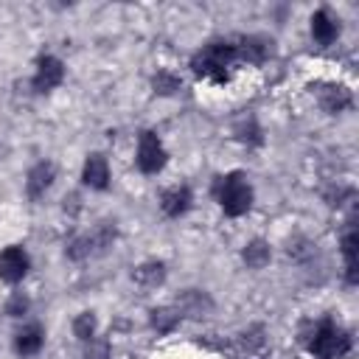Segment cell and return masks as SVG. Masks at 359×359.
Instances as JSON below:
<instances>
[{"label": "cell", "mask_w": 359, "mask_h": 359, "mask_svg": "<svg viewBox=\"0 0 359 359\" xmlns=\"http://www.w3.org/2000/svg\"><path fill=\"white\" fill-rule=\"evenodd\" d=\"M241 65V56H238V45L236 39H216V42H208L202 50L194 53L191 59V70L199 76V79H208V81H216V84H224L233 70Z\"/></svg>", "instance_id": "1"}, {"label": "cell", "mask_w": 359, "mask_h": 359, "mask_svg": "<svg viewBox=\"0 0 359 359\" xmlns=\"http://www.w3.org/2000/svg\"><path fill=\"white\" fill-rule=\"evenodd\" d=\"M303 342L314 359H345L351 353V334L331 317L311 323V328L303 334Z\"/></svg>", "instance_id": "2"}, {"label": "cell", "mask_w": 359, "mask_h": 359, "mask_svg": "<svg viewBox=\"0 0 359 359\" xmlns=\"http://www.w3.org/2000/svg\"><path fill=\"white\" fill-rule=\"evenodd\" d=\"M224 216H244L250 208H252V185L247 182V177L241 171H230L224 177L216 180V188H213Z\"/></svg>", "instance_id": "3"}, {"label": "cell", "mask_w": 359, "mask_h": 359, "mask_svg": "<svg viewBox=\"0 0 359 359\" xmlns=\"http://www.w3.org/2000/svg\"><path fill=\"white\" fill-rule=\"evenodd\" d=\"M112 241H115V224L101 222V224H95L90 233L76 236V238L67 244L65 255H67L70 261H84V258H90V255L104 252V250H107Z\"/></svg>", "instance_id": "4"}, {"label": "cell", "mask_w": 359, "mask_h": 359, "mask_svg": "<svg viewBox=\"0 0 359 359\" xmlns=\"http://www.w3.org/2000/svg\"><path fill=\"white\" fill-rule=\"evenodd\" d=\"M135 163H137V168H140L143 174H157V171H163V165L168 163V151H165L163 140H160L151 129H143V132H140Z\"/></svg>", "instance_id": "5"}, {"label": "cell", "mask_w": 359, "mask_h": 359, "mask_svg": "<svg viewBox=\"0 0 359 359\" xmlns=\"http://www.w3.org/2000/svg\"><path fill=\"white\" fill-rule=\"evenodd\" d=\"M62 79H65L62 59H56V56H39L36 59V70H34V79H31L36 93H50L53 87L62 84Z\"/></svg>", "instance_id": "6"}, {"label": "cell", "mask_w": 359, "mask_h": 359, "mask_svg": "<svg viewBox=\"0 0 359 359\" xmlns=\"http://www.w3.org/2000/svg\"><path fill=\"white\" fill-rule=\"evenodd\" d=\"M28 269H31V258H28V252H25L22 247L11 244V247H6V250L0 252V278H3L6 283L22 280V278L28 275Z\"/></svg>", "instance_id": "7"}, {"label": "cell", "mask_w": 359, "mask_h": 359, "mask_svg": "<svg viewBox=\"0 0 359 359\" xmlns=\"http://www.w3.org/2000/svg\"><path fill=\"white\" fill-rule=\"evenodd\" d=\"M53 180H56V165H53L50 160L36 163V165L28 171V180H25V191H28V196H31V199L45 196V194L50 191Z\"/></svg>", "instance_id": "8"}, {"label": "cell", "mask_w": 359, "mask_h": 359, "mask_svg": "<svg viewBox=\"0 0 359 359\" xmlns=\"http://www.w3.org/2000/svg\"><path fill=\"white\" fill-rule=\"evenodd\" d=\"M81 180L87 188L93 191H104L109 185V165H107V157L104 154H87L84 160V168H81Z\"/></svg>", "instance_id": "9"}, {"label": "cell", "mask_w": 359, "mask_h": 359, "mask_svg": "<svg viewBox=\"0 0 359 359\" xmlns=\"http://www.w3.org/2000/svg\"><path fill=\"white\" fill-rule=\"evenodd\" d=\"M311 36L320 45H331L339 36V20L328 8H317L311 14Z\"/></svg>", "instance_id": "10"}, {"label": "cell", "mask_w": 359, "mask_h": 359, "mask_svg": "<svg viewBox=\"0 0 359 359\" xmlns=\"http://www.w3.org/2000/svg\"><path fill=\"white\" fill-rule=\"evenodd\" d=\"M317 98H320V107H323L328 115H337V112H342V109H348V107L353 104L351 90L342 87V84H323V87L317 90Z\"/></svg>", "instance_id": "11"}, {"label": "cell", "mask_w": 359, "mask_h": 359, "mask_svg": "<svg viewBox=\"0 0 359 359\" xmlns=\"http://www.w3.org/2000/svg\"><path fill=\"white\" fill-rule=\"evenodd\" d=\"M191 202H194V196H191V188H188V185H171V188H165L163 196H160V208H163V213L171 216V219L182 216V213L191 208Z\"/></svg>", "instance_id": "12"}, {"label": "cell", "mask_w": 359, "mask_h": 359, "mask_svg": "<svg viewBox=\"0 0 359 359\" xmlns=\"http://www.w3.org/2000/svg\"><path fill=\"white\" fill-rule=\"evenodd\" d=\"M42 342H45L42 325H39V323H28V325H22V328L17 331V337H14V351H17L20 356H34V353H39Z\"/></svg>", "instance_id": "13"}, {"label": "cell", "mask_w": 359, "mask_h": 359, "mask_svg": "<svg viewBox=\"0 0 359 359\" xmlns=\"http://www.w3.org/2000/svg\"><path fill=\"white\" fill-rule=\"evenodd\" d=\"M132 280L143 289H157L165 280V264L163 261H143L132 269Z\"/></svg>", "instance_id": "14"}, {"label": "cell", "mask_w": 359, "mask_h": 359, "mask_svg": "<svg viewBox=\"0 0 359 359\" xmlns=\"http://www.w3.org/2000/svg\"><path fill=\"white\" fill-rule=\"evenodd\" d=\"M339 247H342V258H345V278L348 283H356V247H359V233L353 224L345 227L342 238H339Z\"/></svg>", "instance_id": "15"}, {"label": "cell", "mask_w": 359, "mask_h": 359, "mask_svg": "<svg viewBox=\"0 0 359 359\" xmlns=\"http://www.w3.org/2000/svg\"><path fill=\"white\" fill-rule=\"evenodd\" d=\"M174 309L180 311V317L182 314H188V317H205L210 311V297L202 294V292H196V289H188V292L180 294V300H177Z\"/></svg>", "instance_id": "16"}, {"label": "cell", "mask_w": 359, "mask_h": 359, "mask_svg": "<svg viewBox=\"0 0 359 359\" xmlns=\"http://www.w3.org/2000/svg\"><path fill=\"white\" fill-rule=\"evenodd\" d=\"M241 258H244V264L250 269H264L269 264V258H272V250H269V244L264 238H252V241L244 244Z\"/></svg>", "instance_id": "17"}, {"label": "cell", "mask_w": 359, "mask_h": 359, "mask_svg": "<svg viewBox=\"0 0 359 359\" xmlns=\"http://www.w3.org/2000/svg\"><path fill=\"white\" fill-rule=\"evenodd\" d=\"M151 87H154V93H160V95H174V93L182 87V81H180L171 70H157L154 79H151Z\"/></svg>", "instance_id": "18"}, {"label": "cell", "mask_w": 359, "mask_h": 359, "mask_svg": "<svg viewBox=\"0 0 359 359\" xmlns=\"http://www.w3.org/2000/svg\"><path fill=\"white\" fill-rule=\"evenodd\" d=\"M177 323H180V311L171 309V306H163V309H154V311H151V325H154L160 334L171 331Z\"/></svg>", "instance_id": "19"}, {"label": "cell", "mask_w": 359, "mask_h": 359, "mask_svg": "<svg viewBox=\"0 0 359 359\" xmlns=\"http://www.w3.org/2000/svg\"><path fill=\"white\" fill-rule=\"evenodd\" d=\"M73 334L81 339V342H90L95 337V317L90 311H81L76 320H73Z\"/></svg>", "instance_id": "20"}, {"label": "cell", "mask_w": 359, "mask_h": 359, "mask_svg": "<svg viewBox=\"0 0 359 359\" xmlns=\"http://www.w3.org/2000/svg\"><path fill=\"white\" fill-rule=\"evenodd\" d=\"M25 309H28V300H25L22 294H14V297L8 300V306H6V311H8L11 317H20V314H25Z\"/></svg>", "instance_id": "21"}, {"label": "cell", "mask_w": 359, "mask_h": 359, "mask_svg": "<svg viewBox=\"0 0 359 359\" xmlns=\"http://www.w3.org/2000/svg\"><path fill=\"white\" fill-rule=\"evenodd\" d=\"M107 353H109L107 342H98V345H95V337H93L90 345H87V359H107Z\"/></svg>", "instance_id": "22"}]
</instances>
